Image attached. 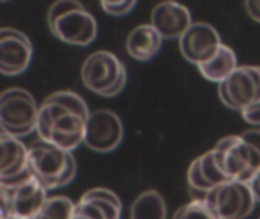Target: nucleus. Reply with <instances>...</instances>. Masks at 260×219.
<instances>
[{
  "label": "nucleus",
  "mask_w": 260,
  "mask_h": 219,
  "mask_svg": "<svg viewBox=\"0 0 260 219\" xmlns=\"http://www.w3.org/2000/svg\"><path fill=\"white\" fill-rule=\"evenodd\" d=\"M53 37L72 46H88L98 37L96 18L78 0H58L47 11Z\"/></svg>",
  "instance_id": "obj_1"
},
{
  "label": "nucleus",
  "mask_w": 260,
  "mask_h": 219,
  "mask_svg": "<svg viewBox=\"0 0 260 219\" xmlns=\"http://www.w3.org/2000/svg\"><path fill=\"white\" fill-rule=\"evenodd\" d=\"M81 79L84 85L104 98H114L126 85L125 64L108 50L93 52L82 64Z\"/></svg>",
  "instance_id": "obj_2"
},
{
  "label": "nucleus",
  "mask_w": 260,
  "mask_h": 219,
  "mask_svg": "<svg viewBox=\"0 0 260 219\" xmlns=\"http://www.w3.org/2000/svg\"><path fill=\"white\" fill-rule=\"evenodd\" d=\"M40 107L35 98L24 88L12 87L0 96V128L2 133L15 139L37 131Z\"/></svg>",
  "instance_id": "obj_3"
},
{
  "label": "nucleus",
  "mask_w": 260,
  "mask_h": 219,
  "mask_svg": "<svg viewBox=\"0 0 260 219\" xmlns=\"http://www.w3.org/2000/svg\"><path fill=\"white\" fill-rule=\"evenodd\" d=\"M213 152L222 171L233 181L250 183L260 171V154L239 134L221 139Z\"/></svg>",
  "instance_id": "obj_4"
},
{
  "label": "nucleus",
  "mask_w": 260,
  "mask_h": 219,
  "mask_svg": "<svg viewBox=\"0 0 260 219\" xmlns=\"http://www.w3.org/2000/svg\"><path fill=\"white\" fill-rule=\"evenodd\" d=\"M204 198L216 219H247L257 203L250 183L244 181L221 184L206 194Z\"/></svg>",
  "instance_id": "obj_5"
},
{
  "label": "nucleus",
  "mask_w": 260,
  "mask_h": 219,
  "mask_svg": "<svg viewBox=\"0 0 260 219\" xmlns=\"http://www.w3.org/2000/svg\"><path fill=\"white\" fill-rule=\"evenodd\" d=\"M69 154L53 143L38 139L29 146V171L50 192L58 189Z\"/></svg>",
  "instance_id": "obj_6"
},
{
  "label": "nucleus",
  "mask_w": 260,
  "mask_h": 219,
  "mask_svg": "<svg viewBox=\"0 0 260 219\" xmlns=\"http://www.w3.org/2000/svg\"><path fill=\"white\" fill-rule=\"evenodd\" d=\"M221 102L230 108L242 111L260 101V66H242L224 82L218 85Z\"/></svg>",
  "instance_id": "obj_7"
},
{
  "label": "nucleus",
  "mask_w": 260,
  "mask_h": 219,
  "mask_svg": "<svg viewBox=\"0 0 260 219\" xmlns=\"http://www.w3.org/2000/svg\"><path fill=\"white\" fill-rule=\"evenodd\" d=\"M123 133V123L114 111L96 110L87 120L84 143L91 151L111 152L122 143Z\"/></svg>",
  "instance_id": "obj_8"
},
{
  "label": "nucleus",
  "mask_w": 260,
  "mask_h": 219,
  "mask_svg": "<svg viewBox=\"0 0 260 219\" xmlns=\"http://www.w3.org/2000/svg\"><path fill=\"white\" fill-rule=\"evenodd\" d=\"M178 41L181 55L197 67L212 59L224 44L219 32L204 21L192 23Z\"/></svg>",
  "instance_id": "obj_9"
},
{
  "label": "nucleus",
  "mask_w": 260,
  "mask_h": 219,
  "mask_svg": "<svg viewBox=\"0 0 260 219\" xmlns=\"http://www.w3.org/2000/svg\"><path fill=\"white\" fill-rule=\"evenodd\" d=\"M32 61L30 40L14 27L0 29V72L6 76L23 73Z\"/></svg>",
  "instance_id": "obj_10"
},
{
  "label": "nucleus",
  "mask_w": 260,
  "mask_h": 219,
  "mask_svg": "<svg viewBox=\"0 0 260 219\" xmlns=\"http://www.w3.org/2000/svg\"><path fill=\"white\" fill-rule=\"evenodd\" d=\"M0 189L6 191L11 200L12 219L35 218L46 201L50 198L47 189L32 175L27 181L18 186H2Z\"/></svg>",
  "instance_id": "obj_11"
},
{
  "label": "nucleus",
  "mask_w": 260,
  "mask_h": 219,
  "mask_svg": "<svg viewBox=\"0 0 260 219\" xmlns=\"http://www.w3.org/2000/svg\"><path fill=\"white\" fill-rule=\"evenodd\" d=\"M192 23L190 11L177 2L158 3L151 14V24L163 40H180Z\"/></svg>",
  "instance_id": "obj_12"
},
{
  "label": "nucleus",
  "mask_w": 260,
  "mask_h": 219,
  "mask_svg": "<svg viewBox=\"0 0 260 219\" xmlns=\"http://www.w3.org/2000/svg\"><path fill=\"white\" fill-rule=\"evenodd\" d=\"M120 198L105 187L87 191L75 207V216L82 219H120Z\"/></svg>",
  "instance_id": "obj_13"
},
{
  "label": "nucleus",
  "mask_w": 260,
  "mask_h": 219,
  "mask_svg": "<svg viewBox=\"0 0 260 219\" xmlns=\"http://www.w3.org/2000/svg\"><path fill=\"white\" fill-rule=\"evenodd\" d=\"M85 128L87 119L79 114L66 111L53 120L47 142L53 143L66 152H73L78 146L84 143Z\"/></svg>",
  "instance_id": "obj_14"
},
{
  "label": "nucleus",
  "mask_w": 260,
  "mask_h": 219,
  "mask_svg": "<svg viewBox=\"0 0 260 219\" xmlns=\"http://www.w3.org/2000/svg\"><path fill=\"white\" fill-rule=\"evenodd\" d=\"M0 149V181H9L29 172V148H26L20 139L2 133Z\"/></svg>",
  "instance_id": "obj_15"
},
{
  "label": "nucleus",
  "mask_w": 260,
  "mask_h": 219,
  "mask_svg": "<svg viewBox=\"0 0 260 219\" xmlns=\"http://www.w3.org/2000/svg\"><path fill=\"white\" fill-rule=\"evenodd\" d=\"M163 37L152 27V24H140L134 27L126 37V52L131 58L137 61L152 59L161 47Z\"/></svg>",
  "instance_id": "obj_16"
},
{
  "label": "nucleus",
  "mask_w": 260,
  "mask_h": 219,
  "mask_svg": "<svg viewBox=\"0 0 260 219\" xmlns=\"http://www.w3.org/2000/svg\"><path fill=\"white\" fill-rule=\"evenodd\" d=\"M198 70L206 79L216 82L219 85L221 82L227 81L238 70L236 53L230 46L222 44L212 59L198 66Z\"/></svg>",
  "instance_id": "obj_17"
},
{
  "label": "nucleus",
  "mask_w": 260,
  "mask_h": 219,
  "mask_svg": "<svg viewBox=\"0 0 260 219\" xmlns=\"http://www.w3.org/2000/svg\"><path fill=\"white\" fill-rule=\"evenodd\" d=\"M168 207L163 195L154 189L142 192L131 204L129 219H166Z\"/></svg>",
  "instance_id": "obj_18"
},
{
  "label": "nucleus",
  "mask_w": 260,
  "mask_h": 219,
  "mask_svg": "<svg viewBox=\"0 0 260 219\" xmlns=\"http://www.w3.org/2000/svg\"><path fill=\"white\" fill-rule=\"evenodd\" d=\"M198 162H200V168H201V172H203V177L206 178V181L215 189L221 184H225V183H230L233 180H230L227 177V174L222 171L221 165L218 163L216 160V155L213 152V149L204 152L203 155L198 157Z\"/></svg>",
  "instance_id": "obj_19"
},
{
  "label": "nucleus",
  "mask_w": 260,
  "mask_h": 219,
  "mask_svg": "<svg viewBox=\"0 0 260 219\" xmlns=\"http://www.w3.org/2000/svg\"><path fill=\"white\" fill-rule=\"evenodd\" d=\"M76 204L67 197H50L35 219H73Z\"/></svg>",
  "instance_id": "obj_20"
},
{
  "label": "nucleus",
  "mask_w": 260,
  "mask_h": 219,
  "mask_svg": "<svg viewBox=\"0 0 260 219\" xmlns=\"http://www.w3.org/2000/svg\"><path fill=\"white\" fill-rule=\"evenodd\" d=\"M47 101L50 102H55L61 107H64L67 111L70 113H75V114H79L82 116L84 119L88 120L90 117V110H88V105L87 102L78 95V93H73V91H67V90H62V91H55L52 95H49L46 98Z\"/></svg>",
  "instance_id": "obj_21"
},
{
  "label": "nucleus",
  "mask_w": 260,
  "mask_h": 219,
  "mask_svg": "<svg viewBox=\"0 0 260 219\" xmlns=\"http://www.w3.org/2000/svg\"><path fill=\"white\" fill-rule=\"evenodd\" d=\"M172 219H216L206 198H198L180 207Z\"/></svg>",
  "instance_id": "obj_22"
},
{
  "label": "nucleus",
  "mask_w": 260,
  "mask_h": 219,
  "mask_svg": "<svg viewBox=\"0 0 260 219\" xmlns=\"http://www.w3.org/2000/svg\"><path fill=\"white\" fill-rule=\"evenodd\" d=\"M187 181H189V186L198 192H204V194H209L210 191H213V187L206 181V178L203 177V172H201V168H200V162L198 159H195L190 166H189V171H187Z\"/></svg>",
  "instance_id": "obj_23"
},
{
  "label": "nucleus",
  "mask_w": 260,
  "mask_h": 219,
  "mask_svg": "<svg viewBox=\"0 0 260 219\" xmlns=\"http://www.w3.org/2000/svg\"><path fill=\"white\" fill-rule=\"evenodd\" d=\"M137 6V3L134 0H119V2H110V0H104L101 2V8L114 17H122L129 14L134 8Z\"/></svg>",
  "instance_id": "obj_24"
},
{
  "label": "nucleus",
  "mask_w": 260,
  "mask_h": 219,
  "mask_svg": "<svg viewBox=\"0 0 260 219\" xmlns=\"http://www.w3.org/2000/svg\"><path fill=\"white\" fill-rule=\"evenodd\" d=\"M76 172H78V163H76V159L73 157V152L69 154V160H67V166H66V171L59 180V184H58V189L59 187H64L67 186L69 183H72L76 177Z\"/></svg>",
  "instance_id": "obj_25"
},
{
  "label": "nucleus",
  "mask_w": 260,
  "mask_h": 219,
  "mask_svg": "<svg viewBox=\"0 0 260 219\" xmlns=\"http://www.w3.org/2000/svg\"><path fill=\"white\" fill-rule=\"evenodd\" d=\"M241 114H242V117H244V120H245V122H248L250 125H256V127H259L260 125V101L259 102H256V104H253V105H250L248 108L242 110V111H241Z\"/></svg>",
  "instance_id": "obj_26"
},
{
  "label": "nucleus",
  "mask_w": 260,
  "mask_h": 219,
  "mask_svg": "<svg viewBox=\"0 0 260 219\" xmlns=\"http://www.w3.org/2000/svg\"><path fill=\"white\" fill-rule=\"evenodd\" d=\"M239 136L242 137L244 142H247L248 145H251L260 154V130H248V131H244Z\"/></svg>",
  "instance_id": "obj_27"
},
{
  "label": "nucleus",
  "mask_w": 260,
  "mask_h": 219,
  "mask_svg": "<svg viewBox=\"0 0 260 219\" xmlns=\"http://www.w3.org/2000/svg\"><path fill=\"white\" fill-rule=\"evenodd\" d=\"M245 9H247V14L254 20L260 23V0H248L244 3Z\"/></svg>",
  "instance_id": "obj_28"
},
{
  "label": "nucleus",
  "mask_w": 260,
  "mask_h": 219,
  "mask_svg": "<svg viewBox=\"0 0 260 219\" xmlns=\"http://www.w3.org/2000/svg\"><path fill=\"white\" fill-rule=\"evenodd\" d=\"M250 186L253 189V194L256 197V201L260 203V171L256 174V177L250 181Z\"/></svg>",
  "instance_id": "obj_29"
},
{
  "label": "nucleus",
  "mask_w": 260,
  "mask_h": 219,
  "mask_svg": "<svg viewBox=\"0 0 260 219\" xmlns=\"http://www.w3.org/2000/svg\"><path fill=\"white\" fill-rule=\"evenodd\" d=\"M73 219H82V218H78V216H73Z\"/></svg>",
  "instance_id": "obj_30"
},
{
  "label": "nucleus",
  "mask_w": 260,
  "mask_h": 219,
  "mask_svg": "<svg viewBox=\"0 0 260 219\" xmlns=\"http://www.w3.org/2000/svg\"><path fill=\"white\" fill-rule=\"evenodd\" d=\"M30 219H35V218H30Z\"/></svg>",
  "instance_id": "obj_31"
}]
</instances>
